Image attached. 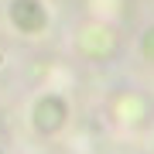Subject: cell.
<instances>
[{
  "label": "cell",
  "mask_w": 154,
  "mask_h": 154,
  "mask_svg": "<svg viewBox=\"0 0 154 154\" xmlns=\"http://www.w3.org/2000/svg\"><path fill=\"white\" fill-rule=\"evenodd\" d=\"M11 24L17 31L24 34H38L45 31V24H48V11H45L41 0H11Z\"/></svg>",
  "instance_id": "cell-1"
},
{
  "label": "cell",
  "mask_w": 154,
  "mask_h": 154,
  "mask_svg": "<svg viewBox=\"0 0 154 154\" xmlns=\"http://www.w3.org/2000/svg\"><path fill=\"white\" fill-rule=\"evenodd\" d=\"M65 116H69V103H65V99H58V96H45V99H38V106H34L31 123L38 127V130L51 134V130H58V127L65 123Z\"/></svg>",
  "instance_id": "cell-2"
},
{
  "label": "cell",
  "mask_w": 154,
  "mask_h": 154,
  "mask_svg": "<svg viewBox=\"0 0 154 154\" xmlns=\"http://www.w3.org/2000/svg\"><path fill=\"white\" fill-rule=\"evenodd\" d=\"M140 51H144L147 58H154V28H151V31L140 38Z\"/></svg>",
  "instance_id": "cell-3"
}]
</instances>
